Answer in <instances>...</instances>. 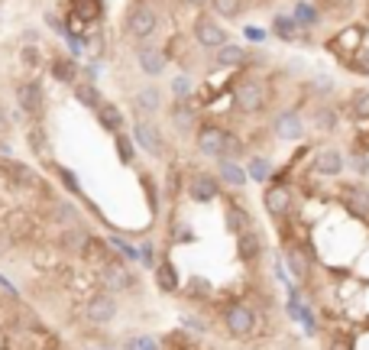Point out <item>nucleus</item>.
<instances>
[{
    "mask_svg": "<svg viewBox=\"0 0 369 350\" xmlns=\"http://www.w3.org/2000/svg\"><path fill=\"white\" fill-rule=\"evenodd\" d=\"M194 146H198V153H201L204 159H214V162H217V159H240L246 153L243 140L217 124H198V130H194Z\"/></svg>",
    "mask_w": 369,
    "mask_h": 350,
    "instance_id": "nucleus-1",
    "label": "nucleus"
},
{
    "mask_svg": "<svg viewBox=\"0 0 369 350\" xmlns=\"http://www.w3.org/2000/svg\"><path fill=\"white\" fill-rule=\"evenodd\" d=\"M234 108L246 117H256L269 108V88L260 78H243L234 84Z\"/></svg>",
    "mask_w": 369,
    "mask_h": 350,
    "instance_id": "nucleus-2",
    "label": "nucleus"
},
{
    "mask_svg": "<svg viewBox=\"0 0 369 350\" xmlns=\"http://www.w3.org/2000/svg\"><path fill=\"white\" fill-rule=\"evenodd\" d=\"M123 30L126 36L133 42H146L156 36V30H159V13L146 4V0H136L133 7L126 10V20H123Z\"/></svg>",
    "mask_w": 369,
    "mask_h": 350,
    "instance_id": "nucleus-3",
    "label": "nucleus"
},
{
    "mask_svg": "<svg viewBox=\"0 0 369 350\" xmlns=\"http://www.w3.org/2000/svg\"><path fill=\"white\" fill-rule=\"evenodd\" d=\"M130 136L143 153L156 159H166V136H162V127L152 120V117H136L133 127H130Z\"/></svg>",
    "mask_w": 369,
    "mask_h": 350,
    "instance_id": "nucleus-4",
    "label": "nucleus"
},
{
    "mask_svg": "<svg viewBox=\"0 0 369 350\" xmlns=\"http://www.w3.org/2000/svg\"><path fill=\"white\" fill-rule=\"evenodd\" d=\"M184 195L194 201V205H210L214 198H220V179L217 175H210V172H201V169H194V172L184 175V182H182Z\"/></svg>",
    "mask_w": 369,
    "mask_h": 350,
    "instance_id": "nucleus-5",
    "label": "nucleus"
},
{
    "mask_svg": "<svg viewBox=\"0 0 369 350\" xmlns=\"http://www.w3.org/2000/svg\"><path fill=\"white\" fill-rule=\"evenodd\" d=\"M192 36L201 49H217V46L230 42V33L224 30V23H220L217 17H210V13H198V17H194Z\"/></svg>",
    "mask_w": 369,
    "mask_h": 350,
    "instance_id": "nucleus-6",
    "label": "nucleus"
},
{
    "mask_svg": "<svg viewBox=\"0 0 369 350\" xmlns=\"http://www.w3.org/2000/svg\"><path fill=\"white\" fill-rule=\"evenodd\" d=\"M272 134L286 143H298L304 140V117L298 108H286L272 117Z\"/></svg>",
    "mask_w": 369,
    "mask_h": 350,
    "instance_id": "nucleus-7",
    "label": "nucleus"
},
{
    "mask_svg": "<svg viewBox=\"0 0 369 350\" xmlns=\"http://www.w3.org/2000/svg\"><path fill=\"white\" fill-rule=\"evenodd\" d=\"M295 205V195L288 185L282 182H269L266 188H262V208H266V214L272 217H286L288 211H292Z\"/></svg>",
    "mask_w": 369,
    "mask_h": 350,
    "instance_id": "nucleus-8",
    "label": "nucleus"
},
{
    "mask_svg": "<svg viewBox=\"0 0 369 350\" xmlns=\"http://www.w3.org/2000/svg\"><path fill=\"white\" fill-rule=\"evenodd\" d=\"M136 65H140V72L149 78H159L162 72L168 68V58H166V49H159V46H152L149 39L140 42L136 46Z\"/></svg>",
    "mask_w": 369,
    "mask_h": 350,
    "instance_id": "nucleus-9",
    "label": "nucleus"
},
{
    "mask_svg": "<svg viewBox=\"0 0 369 350\" xmlns=\"http://www.w3.org/2000/svg\"><path fill=\"white\" fill-rule=\"evenodd\" d=\"M340 205H344L356 221H369V188L363 182L340 185Z\"/></svg>",
    "mask_w": 369,
    "mask_h": 350,
    "instance_id": "nucleus-10",
    "label": "nucleus"
},
{
    "mask_svg": "<svg viewBox=\"0 0 369 350\" xmlns=\"http://www.w3.org/2000/svg\"><path fill=\"white\" fill-rule=\"evenodd\" d=\"M17 104L26 117L42 120V110H46V91H42L39 82H23L17 88Z\"/></svg>",
    "mask_w": 369,
    "mask_h": 350,
    "instance_id": "nucleus-11",
    "label": "nucleus"
},
{
    "mask_svg": "<svg viewBox=\"0 0 369 350\" xmlns=\"http://www.w3.org/2000/svg\"><path fill=\"white\" fill-rule=\"evenodd\" d=\"M168 120H172L175 130H182V134H194V130H198V108H194V98L172 101V108H168Z\"/></svg>",
    "mask_w": 369,
    "mask_h": 350,
    "instance_id": "nucleus-12",
    "label": "nucleus"
},
{
    "mask_svg": "<svg viewBox=\"0 0 369 350\" xmlns=\"http://www.w3.org/2000/svg\"><path fill=\"white\" fill-rule=\"evenodd\" d=\"M224 325L234 337H250L253 328H256V315H253L246 305H230V309L224 311Z\"/></svg>",
    "mask_w": 369,
    "mask_h": 350,
    "instance_id": "nucleus-13",
    "label": "nucleus"
},
{
    "mask_svg": "<svg viewBox=\"0 0 369 350\" xmlns=\"http://www.w3.org/2000/svg\"><path fill=\"white\" fill-rule=\"evenodd\" d=\"M84 318L91 321V325H110L114 318H117V302L110 299V295H91L88 305H84Z\"/></svg>",
    "mask_w": 369,
    "mask_h": 350,
    "instance_id": "nucleus-14",
    "label": "nucleus"
},
{
    "mask_svg": "<svg viewBox=\"0 0 369 350\" xmlns=\"http://www.w3.org/2000/svg\"><path fill=\"white\" fill-rule=\"evenodd\" d=\"M104 285H107V292H133L136 289V276L117 259V263L104 266Z\"/></svg>",
    "mask_w": 369,
    "mask_h": 350,
    "instance_id": "nucleus-15",
    "label": "nucleus"
},
{
    "mask_svg": "<svg viewBox=\"0 0 369 350\" xmlns=\"http://www.w3.org/2000/svg\"><path fill=\"white\" fill-rule=\"evenodd\" d=\"M0 175L7 179L13 188H26V185H36V172L17 159H0Z\"/></svg>",
    "mask_w": 369,
    "mask_h": 350,
    "instance_id": "nucleus-16",
    "label": "nucleus"
},
{
    "mask_svg": "<svg viewBox=\"0 0 369 350\" xmlns=\"http://www.w3.org/2000/svg\"><path fill=\"white\" fill-rule=\"evenodd\" d=\"M133 110L140 117H156L162 110V88H156V84H146L143 91L133 94Z\"/></svg>",
    "mask_w": 369,
    "mask_h": 350,
    "instance_id": "nucleus-17",
    "label": "nucleus"
},
{
    "mask_svg": "<svg viewBox=\"0 0 369 350\" xmlns=\"http://www.w3.org/2000/svg\"><path fill=\"white\" fill-rule=\"evenodd\" d=\"M250 58H256V56H250L243 46H234V42H224V46L214 49V62H217L220 68H240V65H246Z\"/></svg>",
    "mask_w": 369,
    "mask_h": 350,
    "instance_id": "nucleus-18",
    "label": "nucleus"
},
{
    "mask_svg": "<svg viewBox=\"0 0 369 350\" xmlns=\"http://www.w3.org/2000/svg\"><path fill=\"white\" fill-rule=\"evenodd\" d=\"M94 117H98V124H101L107 134H117V130H123L126 127L123 110H120L117 104H110V101H101V104L94 108Z\"/></svg>",
    "mask_w": 369,
    "mask_h": 350,
    "instance_id": "nucleus-19",
    "label": "nucleus"
},
{
    "mask_svg": "<svg viewBox=\"0 0 369 350\" xmlns=\"http://www.w3.org/2000/svg\"><path fill=\"white\" fill-rule=\"evenodd\" d=\"M344 153L334 150V146H328V150H321L318 156H314V169H318V175H328V179H334V175L344 172Z\"/></svg>",
    "mask_w": 369,
    "mask_h": 350,
    "instance_id": "nucleus-20",
    "label": "nucleus"
},
{
    "mask_svg": "<svg viewBox=\"0 0 369 350\" xmlns=\"http://www.w3.org/2000/svg\"><path fill=\"white\" fill-rule=\"evenodd\" d=\"M104 17L101 0H72V20H78L81 26H91Z\"/></svg>",
    "mask_w": 369,
    "mask_h": 350,
    "instance_id": "nucleus-21",
    "label": "nucleus"
},
{
    "mask_svg": "<svg viewBox=\"0 0 369 350\" xmlns=\"http://www.w3.org/2000/svg\"><path fill=\"white\" fill-rule=\"evenodd\" d=\"M308 124H311V130H318V134H334L337 110L330 108V104H318L314 110H308Z\"/></svg>",
    "mask_w": 369,
    "mask_h": 350,
    "instance_id": "nucleus-22",
    "label": "nucleus"
},
{
    "mask_svg": "<svg viewBox=\"0 0 369 350\" xmlns=\"http://www.w3.org/2000/svg\"><path fill=\"white\" fill-rule=\"evenodd\" d=\"M217 179L230 188H240V185H246V169L236 159H217Z\"/></svg>",
    "mask_w": 369,
    "mask_h": 350,
    "instance_id": "nucleus-23",
    "label": "nucleus"
},
{
    "mask_svg": "<svg viewBox=\"0 0 369 350\" xmlns=\"http://www.w3.org/2000/svg\"><path fill=\"white\" fill-rule=\"evenodd\" d=\"M304 30L298 23H295L288 13H276L272 17V36L276 39H282V42H298V36H302Z\"/></svg>",
    "mask_w": 369,
    "mask_h": 350,
    "instance_id": "nucleus-24",
    "label": "nucleus"
},
{
    "mask_svg": "<svg viewBox=\"0 0 369 350\" xmlns=\"http://www.w3.org/2000/svg\"><path fill=\"white\" fill-rule=\"evenodd\" d=\"M156 285H159L162 295H172V292H178V269L172 266V259H162V263H156Z\"/></svg>",
    "mask_w": 369,
    "mask_h": 350,
    "instance_id": "nucleus-25",
    "label": "nucleus"
},
{
    "mask_svg": "<svg viewBox=\"0 0 369 350\" xmlns=\"http://www.w3.org/2000/svg\"><path fill=\"white\" fill-rule=\"evenodd\" d=\"M52 75L62 84H75L78 82V58L72 56H55L52 58Z\"/></svg>",
    "mask_w": 369,
    "mask_h": 350,
    "instance_id": "nucleus-26",
    "label": "nucleus"
},
{
    "mask_svg": "<svg viewBox=\"0 0 369 350\" xmlns=\"http://www.w3.org/2000/svg\"><path fill=\"white\" fill-rule=\"evenodd\" d=\"M240 237V257L243 259H256L260 257V250H262V233L256 231V227H243V231L236 233Z\"/></svg>",
    "mask_w": 369,
    "mask_h": 350,
    "instance_id": "nucleus-27",
    "label": "nucleus"
},
{
    "mask_svg": "<svg viewBox=\"0 0 369 350\" xmlns=\"http://www.w3.org/2000/svg\"><path fill=\"white\" fill-rule=\"evenodd\" d=\"M292 20L302 30H314V26L321 23V10H318V4H308V0H298L295 4V10H292Z\"/></svg>",
    "mask_w": 369,
    "mask_h": 350,
    "instance_id": "nucleus-28",
    "label": "nucleus"
},
{
    "mask_svg": "<svg viewBox=\"0 0 369 350\" xmlns=\"http://www.w3.org/2000/svg\"><path fill=\"white\" fill-rule=\"evenodd\" d=\"M208 4L217 20H240V13L250 7V0H208Z\"/></svg>",
    "mask_w": 369,
    "mask_h": 350,
    "instance_id": "nucleus-29",
    "label": "nucleus"
},
{
    "mask_svg": "<svg viewBox=\"0 0 369 350\" xmlns=\"http://www.w3.org/2000/svg\"><path fill=\"white\" fill-rule=\"evenodd\" d=\"M72 88H75V101H78V104H84L88 110H94L104 101V94L98 91V84H94L91 78H88V82H75Z\"/></svg>",
    "mask_w": 369,
    "mask_h": 350,
    "instance_id": "nucleus-30",
    "label": "nucleus"
},
{
    "mask_svg": "<svg viewBox=\"0 0 369 350\" xmlns=\"http://www.w3.org/2000/svg\"><path fill=\"white\" fill-rule=\"evenodd\" d=\"M286 259H288V269H292L295 279H302V283H304V279L311 276V259L304 257V253L298 250V247H288V250H286Z\"/></svg>",
    "mask_w": 369,
    "mask_h": 350,
    "instance_id": "nucleus-31",
    "label": "nucleus"
},
{
    "mask_svg": "<svg viewBox=\"0 0 369 350\" xmlns=\"http://www.w3.org/2000/svg\"><path fill=\"white\" fill-rule=\"evenodd\" d=\"M114 146H117L120 166H133V162H136V143H133V136L123 134V130H117V134H114Z\"/></svg>",
    "mask_w": 369,
    "mask_h": 350,
    "instance_id": "nucleus-32",
    "label": "nucleus"
},
{
    "mask_svg": "<svg viewBox=\"0 0 369 350\" xmlns=\"http://www.w3.org/2000/svg\"><path fill=\"white\" fill-rule=\"evenodd\" d=\"M250 224H253V221H250V208H240V205L230 201V205H227V227H230L234 233H240L243 227H250Z\"/></svg>",
    "mask_w": 369,
    "mask_h": 350,
    "instance_id": "nucleus-33",
    "label": "nucleus"
},
{
    "mask_svg": "<svg viewBox=\"0 0 369 350\" xmlns=\"http://www.w3.org/2000/svg\"><path fill=\"white\" fill-rule=\"evenodd\" d=\"M246 175L256 179V182H266L269 175H272V162L266 156H250L246 159Z\"/></svg>",
    "mask_w": 369,
    "mask_h": 350,
    "instance_id": "nucleus-34",
    "label": "nucleus"
},
{
    "mask_svg": "<svg viewBox=\"0 0 369 350\" xmlns=\"http://www.w3.org/2000/svg\"><path fill=\"white\" fill-rule=\"evenodd\" d=\"M168 94L175 101H184V98H194V78H188V75H178V78H172L168 82Z\"/></svg>",
    "mask_w": 369,
    "mask_h": 350,
    "instance_id": "nucleus-35",
    "label": "nucleus"
},
{
    "mask_svg": "<svg viewBox=\"0 0 369 350\" xmlns=\"http://www.w3.org/2000/svg\"><path fill=\"white\" fill-rule=\"evenodd\" d=\"M29 150H33L36 156H49V136H46L42 124L29 127Z\"/></svg>",
    "mask_w": 369,
    "mask_h": 350,
    "instance_id": "nucleus-36",
    "label": "nucleus"
},
{
    "mask_svg": "<svg viewBox=\"0 0 369 350\" xmlns=\"http://www.w3.org/2000/svg\"><path fill=\"white\" fill-rule=\"evenodd\" d=\"M350 110L360 120H369V88H356V91L350 94Z\"/></svg>",
    "mask_w": 369,
    "mask_h": 350,
    "instance_id": "nucleus-37",
    "label": "nucleus"
},
{
    "mask_svg": "<svg viewBox=\"0 0 369 350\" xmlns=\"http://www.w3.org/2000/svg\"><path fill=\"white\" fill-rule=\"evenodd\" d=\"M55 172H59V179H62V185H65V192L68 195H75V198H81V182H78V175L72 172V169H65V166H55Z\"/></svg>",
    "mask_w": 369,
    "mask_h": 350,
    "instance_id": "nucleus-38",
    "label": "nucleus"
},
{
    "mask_svg": "<svg viewBox=\"0 0 369 350\" xmlns=\"http://www.w3.org/2000/svg\"><path fill=\"white\" fill-rule=\"evenodd\" d=\"M84 240H88V233L78 231V224H75V227H68V231L62 233V247H65V250H81Z\"/></svg>",
    "mask_w": 369,
    "mask_h": 350,
    "instance_id": "nucleus-39",
    "label": "nucleus"
},
{
    "mask_svg": "<svg viewBox=\"0 0 369 350\" xmlns=\"http://www.w3.org/2000/svg\"><path fill=\"white\" fill-rule=\"evenodd\" d=\"M140 185L146 188V198H149V211L156 214V211H159V192H156L159 185H156V179H152L149 172H143V175H140Z\"/></svg>",
    "mask_w": 369,
    "mask_h": 350,
    "instance_id": "nucleus-40",
    "label": "nucleus"
},
{
    "mask_svg": "<svg viewBox=\"0 0 369 350\" xmlns=\"http://www.w3.org/2000/svg\"><path fill=\"white\" fill-rule=\"evenodd\" d=\"M55 221H59V224H65V227H75L78 224L75 205H65V201H59V205H55Z\"/></svg>",
    "mask_w": 369,
    "mask_h": 350,
    "instance_id": "nucleus-41",
    "label": "nucleus"
},
{
    "mask_svg": "<svg viewBox=\"0 0 369 350\" xmlns=\"http://www.w3.org/2000/svg\"><path fill=\"white\" fill-rule=\"evenodd\" d=\"M188 295L208 299V295H210V283H208V279H201V276H198V279H192V283H188Z\"/></svg>",
    "mask_w": 369,
    "mask_h": 350,
    "instance_id": "nucleus-42",
    "label": "nucleus"
},
{
    "mask_svg": "<svg viewBox=\"0 0 369 350\" xmlns=\"http://www.w3.org/2000/svg\"><path fill=\"white\" fill-rule=\"evenodd\" d=\"M334 10V13H347V10L356 7V0H321V7L318 10Z\"/></svg>",
    "mask_w": 369,
    "mask_h": 350,
    "instance_id": "nucleus-43",
    "label": "nucleus"
},
{
    "mask_svg": "<svg viewBox=\"0 0 369 350\" xmlns=\"http://www.w3.org/2000/svg\"><path fill=\"white\" fill-rule=\"evenodd\" d=\"M136 259H140V263H143L146 269H152V266H156V253H152V247H149V243H143V247L136 250Z\"/></svg>",
    "mask_w": 369,
    "mask_h": 350,
    "instance_id": "nucleus-44",
    "label": "nucleus"
},
{
    "mask_svg": "<svg viewBox=\"0 0 369 350\" xmlns=\"http://www.w3.org/2000/svg\"><path fill=\"white\" fill-rule=\"evenodd\" d=\"M23 65H29V68H36V65H42V58H39V49H36L33 42L23 49Z\"/></svg>",
    "mask_w": 369,
    "mask_h": 350,
    "instance_id": "nucleus-45",
    "label": "nucleus"
},
{
    "mask_svg": "<svg viewBox=\"0 0 369 350\" xmlns=\"http://www.w3.org/2000/svg\"><path fill=\"white\" fill-rule=\"evenodd\" d=\"M243 36H246V42H256V46L266 42V30H262V26H246Z\"/></svg>",
    "mask_w": 369,
    "mask_h": 350,
    "instance_id": "nucleus-46",
    "label": "nucleus"
},
{
    "mask_svg": "<svg viewBox=\"0 0 369 350\" xmlns=\"http://www.w3.org/2000/svg\"><path fill=\"white\" fill-rule=\"evenodd\" d=\"M350 166L356 169L360 175H366V172H369V159L363 156V153H356V156H350Z\"/></svg>",
    "mask_w": 369,
    "mask_h": 350,
    "instance_id": "nucleus-47",
    "label": "nucleus"
},
{
    "mask_svg": "<svg viewBox=\"0 0 369 350\" xmlns=\"http://www.w3.org/2000/svg\"><path fill=\"white\" fill-rule=\"evenodd\" d=\"M10 134V110L0 104V136H7Z\"/></svg>",
    "mask_w": 369,
    "mask_h": 350,
    "instance_id": "nucleus-48",
    "label": "nucleus"
},
{
    "mask_svg": "<svg viewBox=\"0 0 369 350\" xmlns=\"http://www.w3.org/2000/svg\"><path fill=\"white\" fill-rule=\"evenodd\" d=\"M314 88L324 91V94H330V91H334V78H314Z\"/></svg>",
    "mask_w": 369,
    "mask_h": 350,
    "instance_id": "nucleus-49",
    "label": "nucleus"
},
{
    "mask_svg": "<svg viewBox=\"0 0 369 350\" xmlns=\"http://www.w3.org/2000/svg\"><path fill=\"white\" fill-rule=\"evenodd\" d=\"M133 350H156V341L152 337H140V341H133Z\"/></svg>",
    "mask_w": 369,
    "mask_h": 350,
    "instance_id": "nucleus-50",
    "label": "nucleus"
},
{
    "mask_svg": "<svg viewBox=\"0 0 369 350\" xmlns=\"http://www.w3.org/2000/svg\"><path fill=\"white\" fill-rule=\"evenodd\" d=\"M328 350H350V344H347V341H334Z\"/></svg>",
    "mask_w": 369,
    "mask_h": 350,
    "instance_id": "nucleus-51",
    "label": "nucleus"
},
{
    "mask_svg": "<svg viewBox=\"0 0 369 350\" xmlns=\"http://www.w3.org/2000/svg\"><path fill=\"white\" fill-rule=\"evenodd\" d=\"M184 4H188V7H204L208 0H184Z\"/></svg>",
    "mask_w": 369,
    "mask_h": 350,
    "instance_id": "nucleus-52",
    "label": "nucleus"
}]
</instances>
